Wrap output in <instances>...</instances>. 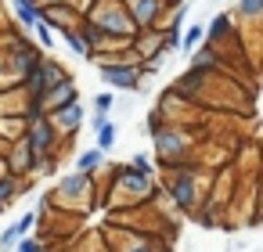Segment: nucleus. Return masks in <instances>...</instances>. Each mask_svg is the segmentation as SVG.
<instances>
[{
  "label": "nucleus",
  "mask_w": 263,
  "mask_h": 252,
  "mask_svg": "<svg viewBox=\"0 0 263 252\" xmlns=\"http://www.w3.org/2000/svg\"><path fill=\"white\" fill-rule=\"evenodd\" d=\"M209 180H213V173L202 169V166H195V162L162 169V191H166L170 205L180 216H195V209L202 205V198L209 191Z\"/></svg>",
  "instance_id": "1"
},
{
  "label": "nucleus",
  "mask_w": 263,
  "mask_h": 252,
  "mask_svg": "<svg viewBox=\"0 0 263 252\" xmlns=\"http://www.w3.org/2000/svg\"><path fill=\"white\" fill-rule=\"evenodd\" d=\"M202 144V130L198 126H162L159 133H152V148H155V166L170 169V166H184L195 162V151Z\"/></svg>",
  "instance_id": "2"
},
{
  "label": "nucleus",
  "mask_w": 263,
  "mask_h": 252,
  "mask_svg": "<svg viewBox=\"0 0 263 252\" xmlns=\"http://www.w3.org/2000/svg\"><path fill=\"white\" fill-rule=\"evenodd\" d=\"M98 173H65L51 191H47V202L51 209L58 212H83V209H98L94 205V191H98Z\"/></svg>",
  "instance_id": "3"
},
{
  "label": "nucleus",
  "mask_w": 263,
  "mask_h": 252,
  "mask_svg": "<svg viewBox=\"0 0 263 252\" xmlns=\"http://www.w3.org/2000/svg\"><path fill=\"white\" fill-rule=\"evenodd\" d=\"M94 29H101L105 36H119V40H134L137 36V26L126 11L123 0H94V8L83 15Z\"/></svg>",
  "instance_id": "4"
},
{
  "label": "nucleus",
  "mask_w": 263,
  "mask_h": 252,
  "mask_svg": "<svg viewBox=\"0 0 263 252\" xmlns=\"http://www.w3.org/2000/svg\"><path fill=\"white\" fill-rule=\"evenodd\" d=\"M170 126H202L205 119H209V112L205 108H198L195 101H187L184 94H177L173 87H166L159 98H155V105H152Z\"/></svg>",
  "instance_id": "5"
},
{
  "label": "nucleus",
  "mask_w": 263,
  "mask_h": 252,
  "mask_svg": "<svg viewBox=\"0 0 263 252\" xmlns=\"http://www.w3.org/2000/svg\"><path fill=\"white\" fill-rule=\"evenodd\" d=\"M22 141L29 144V151H33L36 159H62V155H65V141H62V133L54 130V123H51L47 115L29 119Z\"/></svg>",
  "instance_id": "6"
},
{
  "label": "nucleus",
  "mask_w": 263,
  "mask_h": 252,
  "mask_svg": "<svg viewBox=\"0 0 263 252\" xmlns=\"http://www.w3.org/2000/svg\"><path fill=\"white\" fill-rule=\"evenodd\" d=\"M65 80H72V72H69L58 58L44 54V58H40V65H36V69L22 80V90H26L33 101H40L47 90H54V87H58V83H65Z\"/></svg>",
  "instance_id": "7"
},
{
  "label": "nucleus",
  "mask_w": 263,
  "mask_h": 252,
  "mask_svg": "<svg viewBox=\"0 0 263 252\" xmlns=\"http://www.w3.org/2000/svg\"><path fill=\"white\" fill-rule=\"evenodd\" d=\"M126 241H105L112 252H170V238L166 234H148V230H123Z\"/></svg>",
  "instance_id": "8"
},
{
  "label": "nucleus",
  "mask_w": 263,
  "mask_h": 252,
  "mask_svg": "<svg viewBox=\"0 0 263 252\" xmlns=\"http://www.w3.org/2000/svg\"><path fill=\"white\" fill-rule=\"evenodd\" d=\"M101 83H108L112 90H130V94H144L141 90V69L137 65H98Z\"/></svg>",
  "instance_id": "9"
},
{
  "label": "nucleus",
  "mask_w": 263,
  "mask_h": 252,
  "mask_svg": "<svg viewBox=\"0 0 263 252\" xmlns=\"http://www.w3.org/2000/svg\"><path fill=\"white\" fill-rule=\"evenodd\" d=\"M123 4H126V11H130L137 29H155L162 22L166 8H170L166 0H123Z\"/></svg>",
  "instance_id": "10"
},
{
  "label": "nucleus",
  "mask_w": 263,
  "mask_h": 252,
  "mask_svg": "<svg viewBox=\"0 0 263 252\" xmlns=\"http://www.w3.org/2000/svg\"><path fill=\"white\" fill-rule=\"evenodd\" d=\"M47 119L54 123V130L62 133V141H72L80 133L83 119H87V108H83V101H72V105H65L58 112H47Z\"/></svg>",
  "instance_id": "11"
},
{
  "label": "nucleus",
  "mask_w": 263,
  "mask_h": 252,
  "mask_svg": "<svg viewBox=\"0 0 263 252\" xmlns=\"http://www.w3.org/2000/svg\"><path fill=\"white\" fill-rule=\"evenodd\" d=\"M40 18L54 29V33H65V29H80V22H83V15L76 11V8H69V4H40Z\"/></svg>",
  "instance_id": "12"
},
{
  "label": "nucleus",
  "mask_w": 263,
  "mask_h": 252,
  "mask_svg": "<svg viewBox=\"0 0 263 252\" xmlns=\"http://www.w3.org/2000/svg\"><path fill=\"white\" fill-rule=\"evenodd\" d=\"M205 44L209 47H227V44H241L238 40V26L231 18V11H220L216 18L205 22Z\"/></svg>",
  "instance_id": "13"
},
{
  "label": "nucleus",
  "mask_w": 263,
  "mask_h": 252,
  "mask_svg": "<svg viewBox=\"0 0 263 252\" xmlns=\"http://www.w3.org/2000/svg\"><path fill=\"white\" fill-rule=\"evenodd\" d=\"M134 54L141 62H152V58H166V44H162V33L159 29H137V36L130 40Z\"/></svg>",
  "instance_id": "14"
},
{
  "label": "nucleus",
  "mask_w": 263,
  "mask_h": 252,
  "mask_svg": "<svg viewBox=\"0 0 263 252\" xmlns=\"http://www.w3.org/2000/svg\"><path fill=\"white\" fill-rule=\"evenodd\" d=\"M4 159H8V169H11V177H33L36 155L29 151V144H26V141H15V144L4 151Z\"/></svg>",
  "instance_id": "15"
},
{
  "label": "nucleus",
  "mask_w": 263,
  "mask_h": 252,
  "mask_svg": "<svg viewBox=\"0 0 263 252\" xmlns=\"http://www.w3.org/2000/svg\"><path fill=\"white\" fill-rule=\"evenodd\" d=\"M72 101H80V87H76V80H65V83H58L54 90H47L40 98V108L44 112H58L65 105H72Z\"/></svg>",
  "instance_id": "16"
},
{
  "label": "nucleus",
  "mask_w": 263,
  "mask_h": 252,
  "mask_svg": "<svg viewBox=\"0 0 263 252\" xmlns=\"http://www.w3.org/2000/svg\"><path fill=\"white\" fill-rule=\"evenodd\" d=\"M231 18H234L238 29L241 26H256L263 33V0H238V4L231 8Z\"/></svg>",
  "instance_id": "17"
},
{
  "label": "nucleus",
  "mask_w": 263,
  "mask_h": 252,
  "mask_svg": "<svg viewBox=\"0 0 263 252\" xmlns=\"http://www.w3.org/2000/svg\"><path fill=\"white\" fill-rule=\"evenodd\" d=\"M29 101L33 98L22 87H4V90H0V115H26Z\"/></svg>",
  "instance_id": "18"
},
{
  "label": "nucleus",
  "mask_w": 263,
  "mask_h": 252,
  "mask_svg": "<svg viewBox=\"0 0 263 252\" xmlns=\"http://www.w3.org/2000/svg\"><path fill=\"white\" fill-rule=\"evenodd\" d=\"M11 15H15V22L22 29H33L40 22V4L36 0H11Z\"/></svg>",
  "instance_id": "19"
},
{
  "label": "nucleus",
  "mask_w": 263,
  "mask_h": 252,
  "mask_svg": "<svg viewBox=\"0 0 263 252\" xmlns=\"http://www.w3.org/2000/svg\"><path fill=\"white\" fill-rule=\"evenodd\" d=\"M26 137V115H0V141L15 144Z\"/></svg>",
  "instance_id": "20"
},
{
  "label": "nucleus",
  "mask_w": 263,
  "mask_h": 252,
  "mask_svg": "<svg viewBox=\"0 0 263 252\" xmlns=\"http://www.w3.org/2000/svg\"><path fill=\"white\" fill-rule=\"evenodd\" d=\"M205 44V22H191L184 33H180V51L177 54H191V51H198Z\"/></svg>",
  "instance_id": "21"
},
{
  "label": "nucleus",
  "mask_w": 263,
  "mask_h": 252,
  "mask_svg": "<svg viewBox=\"0 0 263 252\" xmlns=\"http://www.w3.org/2000/svg\"><path fill=\"white\" fill-rule=\"evenodd\" d=\"M101 166H105V151L101 148H87V151L76 155V169L80 173H98Z\"/></svg>",
  "instance_id": "22"
},
{
  "label": "nucleus",
  "mask_w": 263,
  "mask_h": 252,
  "mask_svg": "<svg viewBox=\"0 0 263 252\" xmlns=\"http://www.w3.org/2000/svg\"><path fill=\"white\" fill-rule=\"evenodd\" d=\"M29 33H33V40H36V44H40L44 51H51V47H54V29H51V26H47L44 18H40V22H36V26H33Z\"/></svg>",
  "instance_id": "23"
},
{
  "label": "nucleus",
  "mask_w": 263,
  "mask_h": 252,
  "mask_svg": "<svg viewBox=\"0 0 263 252\" xmlns=\"http://www.w3.org/2000/svg\"><path fill=\"white\" fill-rule=\"evenodd\" d=\"M62 44L72 51V54H80V58H90V51H87V44H83V36L76 33V29H65L62 33Z\"/></svg>",
  "instance_id": "24"
},
{
  "label": "nucleus",
  "mask_w": 263,
  "mask_h": 252,
  "mask_svg": "<svg viewBox=\"0 0 263 252\" xmlns=\"http://www.w3.org/2000/svg\"><path fill=\"white\" fill-rule=\"evenodd\" d=\"M116 141H119V126H116V123H108V126L98 130V148H101L105 155H108V148H112Z\"/></svg>",
  "instance_id": "25"
},
{
  "label": "nucleus",
  "mask_w": 263,
  "mask_h": 252,
  "mask_svg": "<svg viewBox=\"0 0 263 252\" xmlns=\"http://www.w3.org/2000/svg\"><path fill=\"white\" fill-rule=\"evenodd\" d=\"M130 166H134L137 173H144V177H155V162H152V155H144V151H137V155L130 159Z\"/></svg>",
  "instance_id": "26"
},
{
  "label": "nucleus",
  "mask_w": 263,
  "mask_h": 252,
  "mask_svg": "<svg viewBox=\"0 0 263 252\" xmlns=\"http://www.w3.org/2000/svg\"><path fill=\"white\" fill-rule=\"evenodd\" d=\"M18 238H22V234H18V227H15V223H11V227H4V234H0V252H11V248L18 245Z\"/></svg>",
  "instance_id": "27"
},
{
  "label": "nucleus",
  "mask_w": 263,
  "mask_h": 252,
  "mask_svg": "<svg viewBox=\"0 0 263 252\" xmlns=\"http://www.w3.org/2000/svg\"><path fill=\"white\" fill-rule=\"evenodd\" d=\"M112 105H116V94L112 90H98L94 94V112H112Z\"/></svg>",
  "instance_id": "28"
},
{
  "label": "nucleus",
  "mask_w": 263,
  "mask_h": 252,
  "mask_svg": "<svg viewBox=\"0 0 263 252\" xmlns=\"http://www.w3.org/2000/svg\"><path fill=\"white\" fill-rule=\"evenodd\" d=\"M162 126H166V119H162V115H159V112H155V108H152V112H148V115H144V126H141V130H144V133H148V137H152V133H159V130H162Z\"/></svg>",
  "instance_id": "29"
},
{
  "label": "nucleus",
  "mask_w": 263,
  "mask_h": 252,
  "mask_svg": "<svg viewBox=\"0 0 263 252\" xmlns=\"http://www.w3.org/2000/svg\"><path fill=\"white\" fill-rule=\"evenodd\" d=\"M15 248H18V252H47V245H44L40 238H18Z\"/></svg>",
  "instance_id": "30"
},
{
  "label": "nucleus",
  "mask_w": 263,
  "mask_h": 252,
  "mask_svg": "<svg viewBox=\"0 0 263 252\" xmlns=\"http://www.w3.org/2000/svg\"><path fill=\"white\" fill-rule=\"evenodd\" d=\"M15 227H18V234L26 238V234L36 227V212H26V216H18V220H15Z\"/></svg>",
  "instance_id": "31"
},
{
  "label": "nucleus",
  "mask_w": 263,
  "mask_h": 252,
  "mask_svg": "<svg viewBox=\"0 0 263 252\" xmlns=\"http://www.w3.org/2000/svg\"><path fill=\"white\" fill-rule=\"evenodd\" d=\"M108 123H112V112H94V115H90V130H94V133H98L101 126H108Z\"/></svg>",
  "instance_id": "32"
},
{
  "label": "nucleus",
  "mask_w": 263,
  "mask_h": 252,
  "mask_svg": "<svg viewBox=\"0 0 263 252\" xmlns=\"http://www.w3.org/2000/svg\"><path fill=\"white\" fill-rule=\"evenodd\" d=\"M62 4H69V8H76L80 15H87V11L94 8V0H62Z\"/></svg>",
  "instance_id": "33"
},
{
  "label": "nucleus",
  "mask_w": 263,
  "mask_h": 252,
  "mask_svg": "<svg viewBox=\"0 0 263 252\" xmlns=\"http://www.w3.org/2000/svg\"><path fill=\"white\" fill-rule=\"evenodd\" d=\"M256 202H259V220H263V166L256 173Z\"/></svg>",
  "instance_id": "34"
},
{
  "label": "nucleus",
  "mask_w": 263,
  "mask_h": 252,
  "mask_svg": "<svg viewBox=\"0 0 263 252\" xmlns=\"http://www.w3.org/2000/svg\"><path fill=\"white\" fill-rule=\"evenodd\" d=\"M4 177H11V169H8V159L0 155V180H4Z\"/></svg>",
  "instance_id": "35"
},
{
  "label": "nucleus",
  "mask_w": 263,
  "mask_h": 252,
  "mask_svg": "<svg viewBox=\"0 0 263 252\" xmlns=\"http://www.w3.org/2000/svg\"><path fill=\"white\" fill-rule=\"evenodd\" d=\"M166 4H180V0H166Z\"/></svg>",
  "instance_id": "36"
},
{
  "label": "nucleus",
  "mask_w": 263,
  "mask_h": 252,
  "mask_svg": "<svg viewBox=\"0 0 263 252\" xmlns=\"http://www.w3.org/2000/svg\"><path fill=\"white\" fill-rule=\"evenodd\" d=\"M0 212H4V209H0Z\"/></svg>",
  "instance_id": "37"
}]
</instances>
